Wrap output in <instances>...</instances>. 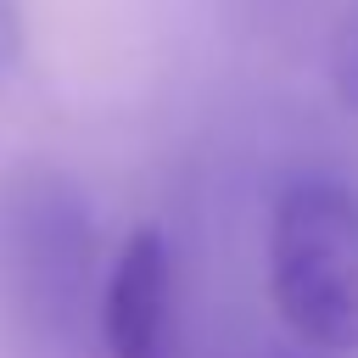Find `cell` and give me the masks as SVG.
Returning <instances> with one entry per match:
<instances>
[{"instance_id":"obj_1","label":"cell","mask_w":358,"mask_h":358,"mask_svg":"<svg viewBox=\"0 0 358 358\" xmlns=\"http://www.w3.org/2000/svg\"><path fill=\"white\" fill-rule=\"evenodd\" d=\"M95 285V201L73 173L0 179V308L39 341H73Z\"/></svg>"},{"instance_id":"obj_2","label":"cell","mask_w":358,"mask_h":358,"mask_svg":"<svg viewBox=\"0 0 358 358\" xmlns=\"http://www.w3.org/2000/svg\"><path fill=\"white\" fill-rule=\"evenodd\" d=\"M268 291L308 352H358V190L291 179L268 218Z\"/></svg>"},{"instance_id":"obj_3","label":"cell","mask_w":358,"mask_h":358,"mask_svg":"<svg viewBox=\"0 0 358 358\" xmlns=\"http://www.w3.org/2000/svg\"><path fill=\"white\" fill-rule=\"evenodd\" d=\"M173 324V257L162 229H134L101 285V341L106 358H162Z\"/></svg>"},{"instance_id":"obj_4","label":"cell","mask_w":358,"mask_h":358,"mask_svg":"<svg viewBox=\"0 0 358 358\" xmlns=\"http://www.w3.org/2000/svg\"><path fill=\"white\" fill-rule=\"evenodd\" d=\"M330 84H336L341 106L358 112V6L341 17V28L330 39Z\"/></svg>"},{"instance_id":"obj_5","label":"cell","mask_w":358,"mask_h":358,"mask_svg":"<svg viewBox=\"0 0 358 358\" xmlns=\"http://www.w3.org/2000/svg\"><path fill=\"white\" fill-rule=\"evenodd\" d=\"M268 358H330V352H308L302 347V352H268Z\"/></svg>"}]
</instances>
